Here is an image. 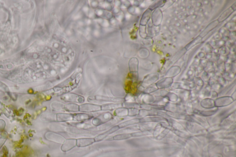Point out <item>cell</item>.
Returning <instances> with one entry per match:
<instances>
[{
    "instance_id": "6",
    "label": "cell",
    "mask_w": 236,
    "mask_h": 157,
    "mask_svg": "<svg viewBox=\"0 0 236 157\" xmlns=\"http://www.w3.org/2000/svg\"><path fill=\"white\" fill-rule=\"evenodd\" d=\"M119 129V128L118 125H116V126H114V127H113L112 128L110 129H109V130H108V131H106V132H104V133H102V134L99 135H97L96 137L95 138H94L95 139V140L96 142H97V141H101L103 140H104L105 138H106V137L108 136L109 135L111 134L112 133H114V132H116V131L118 130V129Z\"/></svg>"
},
{
    "instance_id": "7",
    "label": "cell",
    "mask_w": 236,
    "mask_h": 157,
    "mask_svg": "<svg viewBox=\"0 0 236 157\" xmlns=\"http://www.w3.org/2000/svg\"><path fill=\"white\" fill-rule=\"evenodd\" d=\"M72 116H73V120L79 122L90 120L94 117L93 115H90L85 113H75L72 114Z\"/></svg>"
},
{
    "instance_id": "11",
    "label": "cell",
    "mask_w": 236,
    "mask_h": 157,
    "mask_svg": "<svg viewBox=\"0 0 236 157\" xmlns=\"http://www.w3.org/2000/svg\"><path fill=\"white\" fill-rule=\"evenodd\" d=\"M79 106L77 104H68L65 105L64 110L68 112H79Z\"/></svg>"
},
{
    "instance_id": "3",
    "label": "cell",
    "mask_w": 236,
    "mask_h": 157,
    "mask_svg": "<svg viewBox=\"0 0 236 157\" xmlns=\"http://www.w3.org/2000/svg\"><path fill=\"white\" fill-rule=\"evenodd\" d=\"M79 110L82 112H96L101 111V106L92 104H82L79 106Z\"/></svg>"
},
{
    "instance_id": "14",
    "label": "cell",
    "mask_w": 236,
    "mask_h": 157,
    "mask_svg": "<svg viewBox=\"0 0 236 157\" xmlns=\"http://www.w3.org/2000/svg\"><path fill=\"white\" fill-rule=\"evenodd\" d=\"M137 120L136 119H133L131 120H128V121H126V122H123L122 123L120 124L118 126L119 127V129L122 128L123 127H125V126H128V125H131V124H134V123H136Z\"/></svg>"
},
{
    "instance_id": "12",
    "label": "cell",
    "mask_w": 236,
    "mask_h": 157,
    "mask_svg": "<svg viewBox=\"0 0 236 157\" xmlns=\"http://www.w3.org/2000/svg\"><path fill=\"white\" fill-rule=\"evenodd\" d=\"M114 115L119 117H122L128 115V110L126 108H117L114 111Z\"/></svg>"
},
{
    "instance_id": "9",
    "label": "cell",
    "mask_w": 236,
    "mask_h": 157,
    "mask_svg": "<svg viewBox=\"0 0 236 157\" xmlns=\"http://www.w3.org/2000/svg\"><path fill=\"white\" fill-rule=\"evenodd\" d=\"M96 118L99 119L101 124L102 125L112 120L113 118V116L110 112H107L101 114Z\"/></svg>"
},
{
    "instance_id": "5",
    "label": "cell",
    "mask_w": 236,
    "mask_h": 157,
    "mask_svg": "<svg viewBox=\"0 0 236 157\" xmlns=\"http://www.w3.org/2000/svg\"><path fill=\"white\" fill-rule=\"evenodd\" d=\"M96 142L93 138H83L77 139V146L84 147L89 146Z\"/></svg>"
},
{
    "instance_id": "2",
    "label": "cell",
    "mask_w": 236,
    "mask_h": 157,
    "mask_svg": "<svg viewBox=\"0 0 236 157\" xmlns=\"http://www.w3.org/2000/svg\"><path fill=\"white\" fill-rule=\"evenodd\" d=\"M88 101L92 100H98V101H109L115 103H122L124 101V99L122 98H114V97H108V96H102V95H95L91 96L88 98Z\"/></svg>"
},
{
    "instance_id": "1",
    "label": "cell",
    "mask_w": 236,
    "mask_h": 157,
    "mask_svg": "<svg viewBox=\"0 0 236 157\" xmlns=\"http://www.w3.org/2000/svg\"><path fill=\"white\" fill-rule=\"evenodd\" d=\"M60 99L66 102L82 103L84 101V97L73 93H66L62 94Z\"/></svg>"
},
{
    "instance_id": "10",
    "label": "cell",
    "mask_w": 236,
    "mask_h": 157,
    "mask_svg": "<svg viewBox=\"0 0 236 157\" xmlns=\"http://www.w3.org/2000/svg\"><path fill=\"white\" fill-rule=\"evenodd\" d=\"M122 104L121 103H116V104H107L101 106V109L102 111H110L114 110L115 109L122 107Z\"/></svg>"
},
{
    "instance_id": "13",
    "label": "cell",
    "mask_w": 236,
    "mask_h": 157,
    "mask_svg": "<svg viewBox=\"0 0 236 157\" xmlns=\"http://www.w3.org/2000/svg\"><path fill=\"white\" fill-rule=\"evenodd\" d=\"M132 136L131 134H122L117 135H115L112 138V140H123L125 139H128L130 138Z\"/></svg>"
},
{
    "instance_id": "8",
    "label": "cell",
    "mask_w": 236,
    "mask_h": 157,
    "mask_svg": "<svg viewBox=\"0 0 236 157\" xmlns=\"http://www.w3.org/2000/svg\"><path fill=\"white\" fill-rule=\"evenodd\" d=\"M56 119L58 122H66L73 120V116L71 114L59 113L56 115Z\"/></svg>"
},
{
    "instance_id": "15",
    "label": "cell",
    "mask_w": 236,
    "mask_h": 157,
    "mask_svg": "<svg viewBox=\"0 0 236 157\" xmlns=\"http://www.w3.org/2000/svg\"><path fill=\"white\" fill-rule=\"evenodd\" d=\"M56 105H54V106H53V109H54L56 111H59L64 110L65 105L62 104V103H60V102L59 103V102L56 103Z\"/></svg>"
},
{
    "instance_id": "4",
    "label": "cell",
    "mask_w": 236,
    "mask_h": 157,
    "mask_svg": "<svg viewBox=\"0 0 236 157\" xmlns=\"http://www.w3.org/2000/svg\"><path fill=\"white\" fill-rule=\"evenodd\" d=\"M77 146V139H67L64 141V143L61 146V149L63 152H66L72 149Z\"/></svg>"
}]
</instances>
